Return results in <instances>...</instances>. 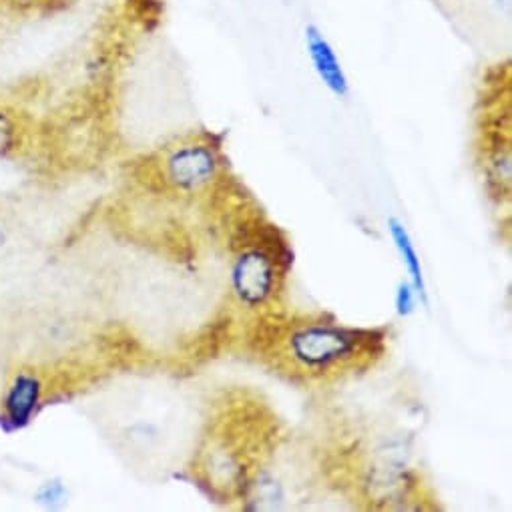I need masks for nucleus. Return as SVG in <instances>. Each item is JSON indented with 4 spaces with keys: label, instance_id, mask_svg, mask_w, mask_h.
<instances>
[{
    "label": "nucleus",
    "instance_id": "f257e3e1",
    "mask_svg": "<svg viewBox=\"0 0 512 512\" xmlns=\"http://www.w3.org/2000/svg\"><path fill=\"white\" fill-rule=\"evenodd\" d=\"M247 346L290 378L314 382L374 366L386 352V336L324 320L264 318L251 330Z\"/></svg>",
    "mask_w": 512,
    "mask_h": 512
},
{
    "label": "nucleus",
    "instance_id": "f03ea898",
    "mask_svg": "<svg viewBox=\"0 0 512 512\" xmlns=\"http://www.w3.org/2000/svg\"><path fill=\"white\" fill-rule=\"evenodd\" d=\"M147 169L163 189L195 195L223 179V153L211 135L201 133L165 147Z\"/></svg>",
    "mask_w": 512,
    "mask_h": 512
},
{
    "label": "nucleus",
    "instance_id": "7ed1b4c3",
    "mask_svg": "<svg viewBox=\"0 0 512 512\" xmlns=\"http://www.w3.org/2000/svg\"><path fill=\"white\" fill-rule=\"evenodd\" d=\"M233 253L229 282L237 304L260 310L276 302L294 260L266 247H241Z\"/></svg>",
    "mask_w": 512,
    "mask_h": 512
},
{
    "label": "nucleus",
    "instance_id": "20e7f679",
    "mask_svg": "<svg viewBox=\"0 0 512 512\" xmlns=\"http://www.w3.org/2000/svg\"><path fill=\"white\" fill-rule=\"evenodd\" d=\"M51 398V378L37 366L13 368L0 390V430L13 436L31 428Z\"/></svg>",
    "mask_w": 512,
    "mask_h": 512
},
{
    "label": "nucleus",
    "instance_id": "39448f33",
    "mask_svg": "<svg viewBox=\"0 0 512 512\" xmlns=\"http://www.w3.org/2000/svg\"><path fill=\"white\" fill-rule=\"evenodd\" d=\"M304 41H306V51H308L310 63H312L318 79L322 81V85L338 99L348 97L350 79L344 71V65H342L334 45L328 41V37L322 33V29L314 23L306 25Z\"/></svg>",
    "mask_w": 512,
    "mask_h": 512
},
{
    "label": "nucleus",
    "instance_id": "423d86ee",
    "mask_svg": "<svg viewBox=\"0 0 512 512\" xmlns=\"http://www.w3.org/2000/svg\"><path fill=\"white\" fill-rule=\"evenodd\" d=\"M31 119L19 105L0 99V163L25 155L31 143Z\"/></svg>",
    "mask_w": 512,
    "mask_h": 512
},
{
    "label": "nucleus",
    "instance_id": "0eeeda50",
    "mask_svg": "<svg viewBox=\"0 0 512 512\" xmlns=\"http://www.w3.org/2000/svg\"><path fill=\"white\" fill-rule=\"evenodd\" d=\"M388 231H390V237L400 253L402 258V264L412 280V286L416 290V294L426 302V284H424V272H422V262H420V255L416 251V245L406 229V225L396 219V217H390L388 219Z\"/></svg>",
    "mask_w": 512,
    "mask_h": 512
},
{
    "label": "nucleus",
    "instance_id": "6e6552de",
    "mask_svg": "<svg viewBox=\"0 0 512 512\" xmlns=\"http://www.w3.org/2000/svg\"><path fill=\"white\" fill-rule=\"evenodd\" d=\"M71 5V0H0V9L5 15L31 19L45 17L65 11Z\"/></svg>",
    "mask_w": 512,
    "mask_h": 512
},
{
    "label": "nucleus",
    "instance_id": "1a4fd4ad",
    "mask_svg": "<svg viewBox=\"0 0 512 512\" xmlns=\"http://www.w3.org/2000/svg\"><path fill=\"white\" fill-rule=\"evenodd\" d=\"M69 498V488L65 484V480L61 478H47L43 480L33 494V500L47 510H57L61 508Z\"/></svg>",
    "mask_w": 512,
    "mask_h": 512
},
{
    "label": "nucleus",
    "instance_id": "9d476101",
    "mask_svg": "<svg viewBox=\"0 0 512 512\" xmlns=\"http://www.w3.org/2000/svg\"><path fill=\"white\" fill-rule=\"evenodd\" d=\"M416 290L412 284H400L396 292V312L400 318H408L416 310Z\"/></svg>",
    "mask_w": 512,
    "mask_h": 512
},
{
    "label": "nucleus",
    "instance_id": "9b49d317",
    "mask_svg": "<svg viewBox=\"0 0 512 512\" xmlns=\"http://www.w3.org/2000/svg\"><path fill=\"white\" fill-rule=\"evenodd\" d=\"M13 243V225L7 217L0 215V255H3Z\"/></svg>",
    "mask_w": 512,
    "mask_h": 512
},
{
    "label": "nucleus",
    "instance_id": "f8f14e48",
    "mask_svg": "<svg viewBox=\"0 0 512 512\" xmlns=\"http://www.w3.org/2000/svg\"><path fill=\"white\" fill-rule=\"evenodd\" d=\"M0 13H3V9H0ZM3 15H5V13H3Z\"/></svg>",
    "mask_w": 512,
    "mask_h": 512
}]
</instances>
